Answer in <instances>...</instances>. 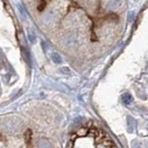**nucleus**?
I'll list each match as a JSON object with an SVG mask.
<instances>
[{"label": "nucleus", "instance_id": "nucleus-1", "mask_svg": "<svg viewBox=\"0 0 148 148\" xmlns=\"http://www.w3.org/2000/svg\"><path fill=\"white\" fill-rule=\"evenodd\" d=\"M120 4H121V0H109L106 6H108V8L114 9V8H117Z\"/></svg>", "mask_w": 148, "mask_h": 148}, {"label": "nucleus", "instance_id": "nucleus-2", "mask_svg": "<svg viewBox=\"0 0 148 148\" xmlns=\"http://www.w3.org/2000/svg\"><path fill=\"white\" fill-rule=\"evenodd\" d=\"M122 100H123V102L125 104H130V103H131V101H132V96L130 95L129 94H126V95H123Z\"/></svg>", "mask_w": 148, "mask_h": 148}, {"label": "nucleus", "instance_id": "nucleus-3", "mask_svg": "<svg viewBox=\"0 0 148 148\" xmlns=\"http://www.w3.org/2000/svg\"><path fill=\"white\" fill-rule=\"evenodd\" d=\"M52 58L56 63H59L60 61H61V58H60L59 55H58L57 53H54L52 55Z\"/></svg>", "mask_w": 148, "mask_h": 148}]
</instances>
